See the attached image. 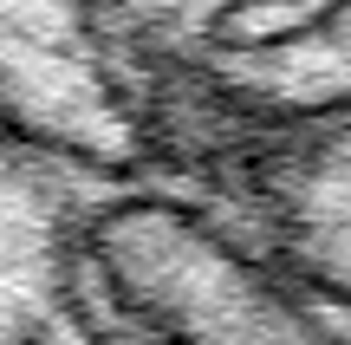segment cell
Segmentation results:
<instances>
[{
  "instance_id": "277c9868",
  "label": "cell",
  "mask_w": 351,
  "mask_h": 345,
  "mask_svg": "<svg viewBox=\"0 0 351 345\" xmlns=\"http://www.w3.org/2000/svg\"><path fill=\"white\" fill-rule=\"evenodd\" d=\"M111 202L0 130V345H130L91 248Z\"/></svg>"
},
{
  "instance_id": "6da1fadb",
  "label": "cell",
  "mask_w": 351,
  "mask_h": 345,
  "mask_svg": "<svg viewBox=\"0 0 351 345\" xmlns=\"http://www.w3.org/2000/svg\"><path fill=\"white\" fill-rule=\"evenodd\" d=\"M0 130L98 195L189 202L182 124L104 0H0Z\"/></svg>"
},
{
  "instance_id": "5b68a950",
  "label": "cell",
  "mask_w": 351,
  "mask_h": 345,
  "mask_svg": "<svg viewBox=\"0 0 351 345\" xmlns=\"http://www.w3.org/2000/svg\"><path fill=\"white\" fill-rule=\"evenodd\" d=\"M332 111H351V0L254 13L215 39L176 85L189 176H195L208 130L306 124Z\"/></svg>"
},
{
  "instance_id": "ba28073f",
  "label": "cell",
  "mask_w": 351,
  "mask_h": 345,
  "mask_svg": "<svg viewBox=\"0 0 351 345\" xmlns=\"http://www.w3.org/2000/svg\"><path fill=\"white\" fill-rule=\"evenodd\" d=\"M339 345H351V326H339Z\"/></svg>"
},
{
  "instance_id": "52a82bcc",
  "label": "cell",
  "mask_w": 351,
  "mask_h": 345,
  "mask_svg": "<svg viewBox=\"0 0 351 345\" xmlns=\"http://www.w3.org/2000/svg\"><path fill=\"white\" fill-rule=\"evenodd\" d=\"M117 313H124V307H117ZM124 320H130V313H124ZM130 345H163V339H156V333H143V326L130 320Z\"/></svg>"
},
{
  "instance_id": "7a4b0ae2",
  "label": "cell",
  "mask_w": 351,
  "mask_h": 345,
  "mask_svg": "<svg viewBox=\"0 0 351 345\" xmlns=\"http://www.w3.org/2000/svg\"><path fill=\"white\" fill-rule=\"evenodd\" d=\"M91 248L111 300L163 345H339L326 313L182 195L111 202Z\"/></svg>"
},
{
  "instance_id": "3957f363",
  "label": "cell",
  "mask_w": 351,
  "mask_h": 345,
  "mask_svg": "<svg viewBox=\"0 0 351 345\" xmlns=\"http://www.w3.org/2000/svg\"><path fill=\"white\" fill-rule=\"evenodd\" d=\"M195 209L332 326H351V111L221 130Z\"/></svg>"
},
{
  "instance_id": "8992f818",
  "label": "cell",
  "mask_w": 351,
  "mask_h": 345,
  "mask_svg": "<svg viewBox=\"0 0 351 345\" xmlns=\"http://www.w3.org/2000/svg\"><path fill=\"white\" fill-rule=\"evenodd\" d=\"M280 7H306V0H104V13H111V26L124 33V46L137 52V65L163 85L169 111H176L182 72L215 39L234 33L254 13H280Z\"/></svg>"
}]
</instances>
